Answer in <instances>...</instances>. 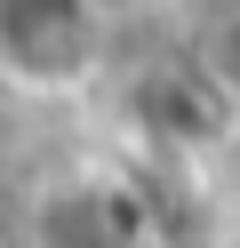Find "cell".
I'll return each instance as SVG.
<instances>
[{
    "instance_id": "1",
    "label": "cell",
    "mask_w": 240,
    "mask_h": 248,
    "mask_svg": "<svg viewBox=\"0 0 240 248\" xmlns=\"http://www.w3.org/2000/svg\"><path fill=\"white\" fill-rule=\"evenodd\" d=\"M32 248H192V208L160 168H72L32 200Z\"/></svg>"
},
{
    "instance_id": "2",
    "label": "cell",
    "mask_w": 240,
    "mask_h": 248,
    "mask_svg": "<svg viewBox=\"0 0 240 248\" xmlns=\"http://www.w3.org/2000/svg\"><path fill=\"white\" fill-rule=\"evenodd\" d=\"M112 64L104 0H0V80L32 96H72Z\"/></svg>"
},
{
    "instance_id": "3",
    "label": "cell",
    "mask_w": 240,
    "mask_h": 248,
    "mask_svg": "<svg viewBox=\"0 0 240 248\" xmlns=\"http://www.w3.org/2000/svg\"><path fill=\"white\" fill-rule=\"evenodd\" d=\"M128 112H136V128L152 136V144H168V152H200V144H216V136L232 128L240 88L216 72V56H160V64L136 72Z\"/></svg>"
},
{
    "instance_id": "4",
    "label": "cell",
    "mask_w": 240,
    "mask_h": 248,
    "mask_svg": "<svg viewBox=\"0 0 240 248\" xmlns=\"http://www.w3.org/2000/svg\"><path fill=\"white\" fill-rule=\"evenodd\" d=\"M232 248H240V240H232Z\"/></svg>"
}]
</instances>
